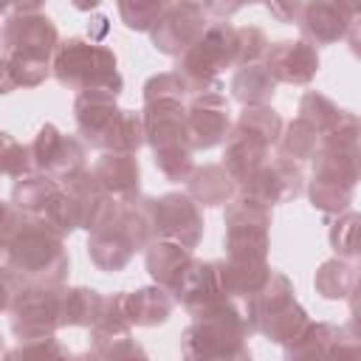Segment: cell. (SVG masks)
I'll return each instance as SVG.
<instances>
[{
	"mask_svg": "<svg viewBox=\"0 0 361 361\" xmlns=\"http://www.w3.org/2000/svg\"><path fill=\"white\" fill-rule=\"evenodd\" d=\"M251 333L245 310L228 296L212 310L192 316V324L180 336V355L192 361H245L251 358L245 344Z\"/></svg>",
	"mask_w": 361,
	"mask_h": 361,
	"instance_id": "2",
	"label": "cell"
},
{
	"mask_svg": "<svg viewBox=\"0 0 361 361\" xmlns=\"http://www.w3.org/2000/svg\"><path fill=\"white\" fill-rule=\"evenodd\" d=\"M248 0H209L206 11L212 14V20H228L231 14H237Z\"/></svg>",
	"mask_w": 361,
	"mask_h": 361,
	"instance_id": "46",
	"label": "cell"
},
{
	"mask_svg": "<svg viewBox=\"0 0 361 361\" xmlns=\"http://www.w3.org/2000/svg\"><path fill=\"white\" fill-rule=\"evenodd\" d=\"M73 3V8H79V11H93V8H99L104 0H71Z\"/></svg>",
	"mask_w": 361,
	"mask_h": 361,
	"instance_id": "51",
	"label": "cell"
},
{
	"mask_svg": "<svg viewBox=\"0 0 361 361\" xmlns=\"http://www.w3.org/2000/svg\"><path fill=\"white\" fill-rule=\"evenodd\" d=\"M361 180V144L319 141L307 197L324 214H341L353 203L355 183Z\"/></svg>",
	"mask_w": 361,
	"mask_h": 361,
	"instance_id": "4",
	"label": "cell"
},
{
	"mask_svg": "<svg viewBox=\"0 0 361 361\" xmlns=\"http://www.w3.org/2000/svg\"><path fill=\"white\" fill-rule=\"evenodd\" d=\"M62 186L73 195L76 209H79V223H82V228L87 234L90 231H99L102 226H107L118 214V209H121V203L99 183V178L93 175V169L76 172L73 178L62 180Z\"/></svg>",
	"mask_w": 361,
	"mask_h": 361,
	"instance_id": "20",
	"label": "cell"
},
{
	"mask_svg": "<svg viewBox=\"0 0 361 361\" xmlns=\"http://www.w3.org/2000/svg\"><path fill=\"white\" fill-rule=\"evenodd\" d=\"M0 158H3V172L8 178H14V180L37 172L34 155H31V144H23V141H17L8 133H3V152H0Z\"/></svg>",
	"mask_w": 361,
	"mask_h": 361,
	"instance_id": "40",
	"label": "cell"
},
{
	"mask_svg": "<svg viewBox=\"0 0 361 361\" xmlns=\"http://www.w3.org/2000/svg\"><path fill=\"white\" fill-rule=\"evenodd\" d=\"M271 42L265 37L262 28L257 25H243L237 28V68L240 65H254V62H262L265 54H268Z\"/></svg>",
	"mask_w": 361,
	"mask_h": 361,
	"instance_id": "42",
	"label": "cell"
},
{
	"mask_svg": "<svg viewBox=\"0 0 361 361\" xmlns=\"http://www.w3.org/2000/svg\"><path fill=\"white\" fill-rule=\"evenodd\" d=\"M212 14L189 0H178L164 11V17L149 28V42L155 51L166 56H180L189 45L200 39V34L209 28Z\"/></svg>",
	"mask_w": 361,
	"mask_h": 361,
	"instance_id": "14",
	"label": "cell"
},
{
	"mask_svg": "<svg viewBox=\"0 0 361 361\" xmlns=\"http://www.w3.org/2000/svg\"><path fill=\"white\" fill-rule=\"evenodd\" d=\"M155 240L152 223L144 212V206L135 203H121L118 214L102 226L99 231H90L87 237V257L90 262L104 271V274H118L127 268L133 254L147 251V245Z\"/></svg>",
	"mask_w": 361,
	"mask_h": 361,
	"instance_id": "7",
	"label": "cell"
},
{
	"mask_svg": "<svg viewBox=\"0 0 361 361\" xmlns=\"http://www.w3.org/2000/svg\"><path fill=\"white\" fill-rule=\"evenodd\" d=\"M305 189V172L302 164L285 155L268 158L257 172H251L243 183H240V195H248L265 206H279L288 203L293 197H299Z\"/></svg>",
	"mask_w": 361,
	"mask_h": 361,
	"instance_id": "15",
	"label": "cell"
},
{
	"mask_svg": "<svg viewBox=\"0 0 361 361\" xmlns=\"http://www.w3.org/2000/svg\"><path fill=\"white\" fill-rule=\"evenodd\" d=\"M59 186H62V183H59L54 175H48V172H31V175L14 180L11 203H14L17 209L28 212V214H42Z\"/></svg>",
	"mask_w": 361,
	"mask_h": 361,
	"instance_id": "30",
	"label": "cell"
},
{
	"mask_svg": "<svg viewBox=\"0 0 361 361\" xmlns=\"http://www.w3.org/2000/svg\"><path fill=\"white\" fill-rule=\"evenodd\" d=\"M358 279H361V268H358Z\"/></svg>",
	"mask_w": 361,
	"mask_h": 361,
	"instance_id": "54",
	"label": "cell"
},
{
	"mask_svg": "<svg viewBox=\"0 0 361 361\" xmlns=\"http://www.w3.org/2000/svg\"><path fill=\"white\" fill-rule=\"evenodd\" d=\"M341 107L327 99L324 93H316V90H307L302 99H299V118H305L319 135L327 133L338 118H341Z\"/></svg>",
	"mask_w": 361,
	"mask_h": 361,
	"instance_id": "37",
	"label": "cell"
},
{
	"mask_svg": "<svg viewBox=\"0 0 361 361\" xmlns=\"http://www.w3.org/2000/svg\"><path fill=\"white\" fill-rule=\"evenodd\" d=\"M107 296L93 288H62V327H93L104 313Z\"/></svg>",
	"mask_w": 361,
	"mask_h": 361,
	"instance_id": "28",
	"label": "cell"
},
{
	"mask_svg": "<svg viewBox=\"0 0 361 361\" xmlns=\"http://www.w3.org/2000/svg\"><path fill=\"white\" fill-rule=\"evenodd\" d=\"M355 285H358V268L353 265V259H344V257L324 259L316 268V276H313L316 293L322 299H330V302L347 299Z\"/></svg>",
	"mask_w": 361,
	"mask_h": 361,
	"instance_id": "29",
	"label": "cell"
},
{
	"mask_svg": "<svg viewBox=\"0 0 361 361\" xmlns=\"http://www.w3.org/2000/svg\"><path fill=\"white\" fill-rule=\"evenodd\" d=\"M144 144H147L144 116L135 110H121L99 149L102 152H138Z\"/></svg>",
	"mask_w": 361,
	"mask_h": 361,
	"instance_id": "32",
	"label": "cell"
},
{
	"mask_svg": "<svg viewBox=\"0 0 361 361\" xmlns=\"http://www.w3.org/2000/svg\"><path fill=\"white\" fill-rule=\"evenodd\" d=\"M172 293L186 307L189 316H200V313L212 310L214 305H220L223 299H228V293L223 288V279H220L217 259L214 262L192 259V265L183 271V276L172 288Z\"/></svg>",
	"mask_w": 361,
	"mask_h": 361,
	"instance_id": "19",
	"label": "cell"
},
{
	"mask_svg": "<svg viewBox=\"0 0 361 361\" xmlns=\"http://www.w3.org/2000/svg\"><path fill=\"white\" fill-rule=\"evenodd\" d=\"M0 254L3 271L14 274L20 282L65 285L68 279L71 259L65 251V234L54 228L45 214H28L11 200L3 206Z\"/></svg>",
	"mask_w": 361,
	"mask_h": 361,
	"instance_id": "1",
	"label": "cell"
},
{
	"mask_svg": "<svg viewBox=\"0 0 361 361\" xmlns=\"http://www.w3.org/2000/svg\"><path fill=\"white\" fill-rule=\"evenodd\" d=\"M45 0H3V11L6 14H17V11H39Z\"/></svg>",
	"mask_w": 361,
	"mask_h": 361,
	"instance_id": "49",
	"label": "cell"
},
{
	"mask_svg": "<svg viewBox=\"0 0 361 361\" xmlns=\"http://www.w3.org/2000/svg\"><path fill=\"white\" fill-rule=\"evenodd\" d=\"M186 192L197 206H226L240 192V180L228 172L226 164H203L189 175Z\"/></svg>",
	"mask_w": 361,
	"mask_h": 361,
	"instance_id": "25",
	"label": "cell"
},
{
	"mask_svg": "<svg viewBox=\"0 0 361 361\" xmlns=\"http://www.w3.org/2000/svg\"><path fill=\"white\" fill-rule=\"evenodd\" d=\"M347 45H350V51H353V56H358L361 59V17H353V23H350V28H347Z\"/></svg>",
	"mask_w": 361,
	"mask_h": 361,
	"instance_id": "48",
	"label": "cell"
},
{
	"mask_svg": "<svg viewBox=\"0 0 361 361\" xmlns=\"http://www.w3.org/2000/svg\"><path fill=\"white\" fill-rule=\"evenodd\" d=\"M144 133L152 147L155 169L169 183H186L195 172V147L186 124V99L144 102Z\"/></svg>",
	"mask_w": 361,
	"mask_h": 361,
	"instance_id": "3",
	"label": "cell"
},
{
	"mask_svg": "<svg viewBox=\"0 0 361 361\" xmlns=\"http://www.w3.org/2000/svg\"><path fill=\"white\" fill-rule=\"evenodd\" d=\"M62 288L65 285L23 282L20 290L3 305V310L8 313L11 333L20 341L45 338L62 330Z\"/></svg>",
	"mask_w": 361,
	"mask_h": 361,
	"instance_id": "11",
	"label": "cell"
},
{
	"mask_svg": "<svg viewBox=\"0 0 361 361\" xmlns=\"http://www.w3.org/2000/svg\"><path fill=\"white\" fill-rule=\"evenodd\" d=\"M279 155L293 158V161H313L316 149H319V133L305 121V118H293L285 124L282 135H279Z\"/></svg>",
	"mask_w": 361,
	"mask_h": 361,
	"instance_id": "35",
	"label": "cell"
},
{
	"mask_svg": "<svg viewBox=\"0 0 361 361\" xmlns=\"http://www.w3.org/2000/svg\"><path fill=\"white\" fill-rule=\"evenodd\" d=\"M23 355H68V350L54 338V336H45V338H31V341H20V347L8 350L6 358H23Z\"/></svg>",
	"mask_w": 361,
	"mask_h": 361,
	"instance_id": "44",
	"label": "cell"
},
{
	"mask_svg": "<svg viewBox=\"0 0 361 361\" xmlns=\"http://www.w3.org/2000/svg\"><path fill=\"white\" fill-rule=\"evenodd\" d=\"M248 3H254V0H248Z\"/></svg>",
	"mask_w": 361,
	"mask_h": 361,
	"instance_id": "55",
	"label": "cell"
},
{
	"mask_svg": "<svg viewBox=\"0 0 361 361\" xmlns=\"http://www.w3.org/2000/svg\"><path fill=\"white\" fill-rule=\"evenodd\" d=\"M82 169H85V144L76 135H62V144L56 149V158H54L48 175H54L62 183V180L73 178Z\"/></svg>",
	"mask_w": 361,
	"mask_h": 361,
	"instance_id": "38",
	"label": "cell"
},
{
	"mask_svg": "<svg viewBox=\"0 0 361 361\" xmlns=\"http://www.w3.org/2000/svg\"><path fill=\"white\" fill-rule=\"evenodd\" d=\"M271 206L248 197L234 195L226 203V257L243 259V262H268V245H271Z\"/></svg>",
	"mask_w": 361,
	"mask_h": 361,
	"instance_id": "10",
	"label": "cell"
},
{
	"mask_svg": "<svg viewBox=\"0 0 361 361\" xmlns=\"http://www.w3.org/2000/svg\"><path fill=\"white\" fill-rule=\"evenodd\" d=\"M59 48V31L51 17L39 11H17L6 14L3 23V56H28V59H51Z\"/></svg>",
	"mask_w": 361,
	"mask_h": 361,
	"instance_id": "13",
	"label": "cell"
},
{
	"mask_svg": "<svg viewBox=\"0 0 361 361\" xmlns=\"http://www.w3.org/2000/svg\"><path fill=\"white\" fill-rule=\"evenodd\" d=\"M118 90H110V87H90V90H82L76 93V102H73V116H76V130L82 135L85 144L90 147H102L104 135L110 133V127L116 124L121 107L116 104L118 102Z\"/></svg>",
	"mask_w": 361,
	"mask_h": 361,
	"instance_id": "18",
	"label": "cell"
},
{
	"mask_svg": "<svg viewBox=\"0 0 361 361\" xmlns=\"http://www.w3.org/2000/svg\"><path fill=\"white\" fill-rule=\"evenodd\" d=\"M353 17H361V0H341Z\"/></svg>",
	"mask_w": 361,
	"mask_h": 361,
	"instance_id": "52",
	"label": "cell"
},
{
	"mask_svg": "<svg viewBox=\"0 0 361 361\" xmlns=\"http://www.w3.org/2000/svg\"><path fill=\"white\" fill-rule=\"evenodd\" d=\"M62 144V133L54 127V124H42L31 141V155H34V166L37 172H48L54 158H56V149Z\"/></svg>",
	"mask_w": 361,
	"mask_h": 361,
	"instance_id": "43",
	"label": "cell"
},
{
	"mask_svg": "<svg viewBox=\"0 0 361 361\" xmlns=\"http://www.w3.org/2000/svg\"><path fill=\"white\" fill-rule=\"evenodd\" d=\"M186 124H189V138L195 149H212L217 144H226L234 124H231L228 99L220 93V87L189 96Z\"/></svg>",
	"mask_w": 361,
	"mask_h": 361,
	"instance_id": "16",
	"label": "cell"
},
{
	"mask_svg": "<svg viewBox=\"0 0 361 361\" xmlns=\"http://www.w3.org/2000/svg\"><path fill=\"white\" fill-rule=\"evenodd\" d=\"M0 68H3V82H0L3 93H11L17 87H37L48 79V73H54L51 59H28V56H3Z\"/></svg>",
	"mask_w": 361,
	"mask_h": 361,
	"instance_id": "31",
	"label": "cell"
},
{
	"mask_svg": "<svg viewBox=\"0 0 361 361\" xmlns=\"http://www.w3.org/2000/svg\"><path fill=\"white\" fill-rule=\"evenodd\" d=\"M189 3H197V6H203V8L209 6V0H189Z\"/></svg>",
	"mask_w": 361,
	"mask_h": 361,
	"instance_id": "53",
	"label": "cell"
},
{
	"mask_svg": "<svg viewBox=\"0 0 361 361\" xmlns=\"http://www.w3.org/2000/svg\"><path fill=\"white\" fill-rule=\"evenodd\" d=\"M330 248L336 257L361 262V212H341L330 226Z\"/></svg>",
	"mask_w": 361,
	"mask_h": 361,
	"instance_id": "34",
	"label": "cell"
},
{
	"mask_svg": "<svg viewBox=\"0 0 361 361\" xmlns=\"http://www.w3.org/2000/svg\"><path fill=\"white\" fill-rule=\"evenodd\" d=\"M116 299V307L118 313L133 324V327H155V324H164L178 299L169 288L164 285H147V288H138V290H118L113 293Z\"/></svg>",
	"mask_w": 361,
	"mask_h": 361,
	"instance_id": "22",
	"label": "cell"
},
{
	"mask_svg": "<svg viewBox=\"0 0 361 361\" xmlns=\"http://www.w3.org/2000/svg\"><path fill=\"white\" fill-rule=\"evenodd\" d=\"M341 327L330 324V322H310L302 336L290 344H285V355L288 358H316V355H333L336 338H338Z\"/></svg>",
	"mask_w": 361,
	"mask_h": 361,
	"instance_id": "33",
	"label": "cell"
},
{
	"mask_svg": "<svg viewBox=\"0 0 361 361\" xmlns=\"http://www.w3.org/2000/svg\"><path fill=\"white\" fill-rule=\"evenodd\" d=\"M262 62L282 85H310L319 73V51L305 37L274 42Z\"/></svg>",
	"mask_w": 361,
	"mask_h": 361,
	"instance_id": "17",
	"label": "cell"
},
{
	"mask_svg": "<svg viewBox=\"0 0 361 361\" xmlns=\"http://www.w3.org/2000/svg\"><path fill=\"white\" fill-rule=\"evenodd\" d=\"M276 79L271 76V71L265 68V62H254V65H240L231 76V96L243 104H271L274 93H276Z\"/></svg>",
	"mask_w": 361,
	"mask_h": 361,
	"instance_id": "27",
	"label": "cell"
},
{
	"mask_svg": "<svg viewBox=\"0 0 361 361\" xmlns=\"http://www.w3.org/2000/svg\"><path fill=\"white\" fill-rule=\"evenodd\" d=\"M262 3L271 11V17L279 23H296L305 6V0H262Z\"/></svg>",
	"mask_w": 361,
	"mask_h": 361,
	"instance_id": "45",
	"label": "cell"
},
{
	"mask_svg": "<svg viewBox=\"0 0 361 361\" xmlns=\"http://www.w3.org/2000/svg\"><path fill=\"white\" fill-rule=\"evenodd\" d=\"M178 0H116L118 6V14H121V23L130 28V31H147L164 17V11L169 6H175Z\"/></svg>",
	"mask_w": 361,
	"mask_h": 361,
	"instance_id": "36",
	"label": "cell"
},
{
	"mask_svg": "<svg viewBox=\"0 0 361 361\" xmlns=\"http://www.w3.org/2000/svg\"><path fill=\"white\" fill-rule=\"evenodd\" d=\"M93 358H135L147 355L144 347L133 338V324L118 313L116 299L107 296L102 319L90 327V353Z\"/></svg>",
	"mask_w": 361,
	"mask_h": 361,
	"instance_id": "21",
	"label": "cell"
},
{
	"mask_svg": "<svg viewBox=\"0 0 361 361\" xmlns=\"http://www.w3.org/2000/svg\"><path fill=\"white\" fill-rule=\"evenodd\" d=\"M296 23L302 28V37L313 45H333L347 37L353 14L341 0H305Z\"/></svg>",
	"mask_w": 361,
	"mask_h": 361,
	"instance_id": "23",
	"label": "cell"
},
{
	"mask_svg": "<svg viewBox=\"0 0 361 361\" xmlns=\"http://www.w3.org/2000/svg\"><path fill=\"white\" fill-rule=\"evenodd\" d=\"M347 302H350V322H347V327L361 338V279L353 288V293L347 296Z\"/></svg>",
	"mask_w": 361,
	"mask_h": 361,
	"instance_id": "47",
	"label": "cell"
},
{
	"mask_svg": "<svg viewBox=\"0 0 361 361\" xmlns=\"http://www.w3.org/2000/svg\"><path fill=\"white\" fill-rule=\"evenodd\" d=\"M192 90L186 85V79L178 71H166V73H155L144 82V102H155V99H189Z\"/></svg>",
	"mask_w": 361,
	"mask_h": 361,
	"instance_id": "41",
	"label": "cell"
},
{
	"mask_svg": "<svg viewBox=\"0 0 361 361\" xmlns=\"http://www.w3.org/2000/svg\"><path fill=\"white\" fill-rule=\"evenodd\" d=\"M42 214H45V217H48V223H51L54 228H59L65 237H68L71 231L82 228L76 200H73V195H71L65 186H59V189H56V195L51 197V203L45 206V212H42Z\"/></svg>",
	"mask_w": 361,
	"mask_h": 361,
	"instance_id": "39",
	"label": "cell"
},
{
	"mask_svg": "<svg viewBox=\"0 0 361 361\" xmlns=\"http://www.w3.org/2000/svg\"><path fill=\"white\" fill-rule=\"evenodd\" d=\"M144 206L155 240H172L186 248H197L203 237V214L189 192H166L158 197H138Z\"/></svg>",
	"mask_w": 361,
	"mask_h": 361,
	"instance_id": "12",
	"label": "cell"
},
{
	"mask_svg": "<svg viewBox=\"0 0 361 361\" xmlns=\"http://www.w3.org/2000/svg\"><path fill=\"white\" fill-rule=\"evenodd\" d=\"M192 248L172 243V240H152L144 251V265L147 274L152 276V282L164 285V288H175L183 276V271L192 265Z\"/></svg>",
	"mask_w": 361,
	"mask_h": 361,
	"instance_id": "26",
	"label": "cell"
},
{
	"mask_svg": "<svg viewBox=\"0 0 361 361\" xmlns=\"http://www.w3.org/2000/svg\"><path fill=\"white\" fill-rule=\"evenodd\" d=\"M90 169L118 203H135L141 197V166L135 152H102Z\"/></svg>",
	"mask_w": 361,
	"mask_h": 361,
	"instance_id": "24",
	"label": "cell"
},
{
	"mask_svg": "<svg viewBox=\"0 0 361 361\" xmlns=\"http://www.w3.org/2000/svg\"><path fill=\"white\" fill-rule=\"evenodd\" d=\"M226 68H237V28L226 20H212L200 39L189 45L175 65L192 93L220 87L217 76Z\"/></svg>",
	"mask_w": 361,
	"mask_h": 361,
	"instance_id": "9",
	"label": "cell"
},
{
	"mask_svg": "<svg viewBox=\"0 0 361 361\" xmlns=\"http://www.w3.org/2000/svg\"><path fill=\"white\" fill-rule=\"evenodd\" d=\"M107 23H110V20H107L104 14L93 17V23H90V39H93V42H96V39H104V34H107V28H110Z\"/></svg>",
	"mask_w": 361,
	"mask_h": 361,
	"instance_id": "50",
	"label": "cell"
},
{
	"mask_svg": "<svg viewBox=\"0 0 361 361\" xmlns=\"http://www.w3.org/2000/svg\"><path fill=\"white\" fill-rule=\"evenodd\" d=\"M282 130L285 121L271 104L243 107L223 149V164L228 166V172L243 183L251 172H257L268 161V152L271 147L279 144Z\"/></svg>",
	"mask_w": 361,
	"mask_h": 361,
	"instance_id": "6",
	"label": "cell"
},
{
	"mask_svg": "<svg viewBox=\"0 0 361 361\" xmlns=\"http://www.w3.org/2000/svg\"><path fill=\"white\" fill-rule=\"evenodd\" d=\"M54 76L62 87L76 90V93L90 90V87H110L121 93L124 87L116 54L82 37H68L59 42L54 54Z\"/></svg>",
	"mask_w": 361,
	"mask_h": 361,
	"instance_id": "8",
	"label": "cell"
},
{
	"mask_svg": "<svg viewBox=\"0 0 361 361\" xmlns=\"http://www.w3.org/2000/svg\"><path fill=\"white\" fill-rule=\"evenodd\" d=\"M243 302H245V316L251 330L282 347L296 341L302 330L310 324L307 310L296 302V290L290 279L279 271H271L268 282Z\"/></svg>",
	"mask_w": 361,
	"mask_h": 361,
	"instance_id": "5",
	"label": "cell"
}]
</instances>
